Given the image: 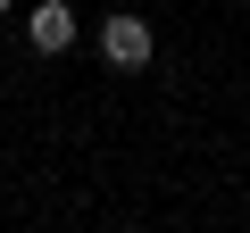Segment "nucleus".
Listing matches in <instances>:
<instances>
[{"instance_id":"f257e3e1","label":"nucleus","mask_w":250,"mask_h":233,"mask_svg":"<svg viewBox=\"0 0 250 233\" xmlns=\"http://www.w3.org/2000/svg\"><path fill=\"white\" fill-rule=\"evenodd\" d=\"M150 50H159V42H150L142 17H108V25H100V58H108V67H150Z\"/></svg>"},{"instance_id":"7ed1b4c3","label":"nucleus","mask_w":250,"mask_h":233,"mask_svg":"<svg viewBox=\"0 0 250 233\" xmlns=\"http://www.w3.org/2000/svg\"><path fill=\"white\" fill-rule=\"evenodd\" d=\"M0 9H17V0H0Z\"/></svg>"},{"instance_id":"f03ea898","label":"nucleus","mask_w":250,"mask_h":233,"mask_svg":"<svg viewBox=\"0 0 250 233\" xmlns=\"http://www.w3.org/2000/svg\"><path fill=\"white\" fill-rule=\"evenodd\" d=\"M25 42H34L42 58H59V50L75 42V9H67V0H34V17H25Z\"/></svg>"}]
</instances>
